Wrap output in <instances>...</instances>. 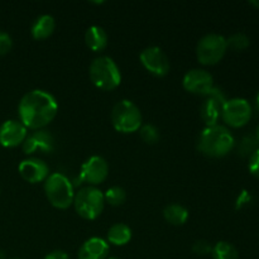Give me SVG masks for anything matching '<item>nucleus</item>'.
Here are the masks:
<instances>
[{"instance_id": "obj_9", "label": "nucleus", "mask_w": 259, "mask_h": 259, "mask_svg": "<svg viewBox=\"0 0 259 259\" xmlns=\"http://www.w3.org/2000/svg\"><path fill=\"white\" fill-rule=\"evenodd\" d=\"M139 60L143 67L157 77H164L171 68L167 55L157 46L144 48L139 55Z\"/></svg>"}, {"instance_id": "obj_15", "label": "nucleus", "mask_w": 259, "mask_h": 259, "mask_svg": "<svg viewBox=\"0 0 259 259\" xmlns=\"http://www.w3.org/2000/svg\"><path fill=\"white\" fill-rule=\"evenodd\" d=\"M20 176L29 184H39L45 182L50 176V167L45 161L39 158L23 159L18 166Z\"/></svg>"}, {"instance_id": "obj_23", "label": "nucleus", "mask_w": 259, "mask_h": 259, "mask_svg": "<svg viewBox=\"0 0 259 259\" xmlns=\"http://www.w3.org/2000/svg\"><path fill=\"white\" fill-rule=\"evenodd\" d=\"M139 136H141L142 141L147 144H156L161 138L158 128L153 124H144L139 129Z\"/></svg>"}, {"instance_id": "obj_22", "label": "nucleus", "mask_w": 259, "mask_h": 259, "mask_svg": "<svg viewBox=\"0 0 259 259\" xmlns=\"http://www.w3.org/2000/svg\"><path fill=\"white\" fill-rule=\"evenodd\" d=\"M104 200L110 206H121L126 200V192L120 186H111L104 192Z\"/></svg>"}, {"instance_id": "obj_7", "label": "nucleus", "mask_w": 259, "mask_h": 259, "mask_svg": "<svg viewBox=\"0 0 259 259\" xmlns=\"http://www.w3.org/2000/svg\"><path fill=\"white\" fill-rule=\"evenodd\" d=\"M228 50L227 38L217 33H209L199 40L196 57L201 65L212 66L223 60Z\"/></svg>"}, {"instance_id": "obj_16", "label": "nucleus", "mask_w": 259, "mask_h": 259, "mask_svg": "<svg viewBox=\"0 0 259 259\" xmlns=\"http://www.w3.org/2000/svg\"><path fill=\"white\" fill-rule=\"evenodd\" d=\"M110 245L103 238L94 237L86 240L78 249V259H108Z\"/></svg>"}, {"instance_id": "obj_33", "label": "nucleus", "mask_w": 259, "mask_h": 259, "mask_svg": "<svg viewBox=\"0 0 259 259\" xmlns=\"http://www.w3.org/2000/svg\"><path fill=\"white\" fill-rule=\"evenodd\" d=\"M257 105H258V108H259V93H258V95H257Z\"/></svg>"}, {"instance_id": "obj_27", "label": "nucleus", "mask_w": 259, "mask_h": 259, "mask_svg": "<svg viewBox=\"0 0 259 259\" xmlns=\"http://www.w3.org/2000/svg\"><path fill=\"white\" fill-rule=\"evenodd\" d=\"M13 40L8 33L0 30V56H4L12 50Z\"/></svg>"}, {"instance_id": "obj_32", "label": "nucleus", "mask_w": 259, "mask_h": 259, "mask_svg": "<svg viewBox=\"0 0 259 259\" xmlns=\"http://www.w3.org/2000/svg\"><path fill=\"white\" fill-rule=\"evenodd\" d=\"M254 137H255V139H257V142H258V144H259V125L257 126V129H255Z\"/></svg>"}, {"instance_id": "obj_19", "label": "nucleus", "mask_w": 259, "mask_h": 259, "mask_svg": "<svg viewBox=\"0 0 259 259\" xmlns=\"http://www.w3.org/2000/svg\"><path fill=\"white\" fill-rule=\"evenodd\" d=\"M105 240L109 244L123 247V245H126L132 240V229L126 224L116 223V224L111 225L109 228Z\"/></svg>"}, {"instance_id": "obj_8", "label": "nucleus", "mask_w": 259, "mask_h": 259, "mask_svg": "<svg viewBox=\"0 0 259 259\" xmlns=\"http://www.w3.org/2000/svg\"><path fill=\"white\" fill-rule=\"evenodd\" d=\"M252 114L249 101L242 98H235L227 100L225 105L223 106L222 119L232 128H242L249 123Z\"/></svg>"}, {"instance_id": "obj_20", "label": "nucleus", "mask_w": 259, "mask_h": 259, "mask_svg": "<svg viewBox=\"0 0 259 259\" xmlns=\"http://www.w3.org/2000/svg\"><path fill=\"white\" fill-rule=\"evenodd\" d=\"M163 218L171 225L180 227V225H184L189 219V210L180 204H169L164 207Z\"/></svg>"}, {"instance_id": "obj_2", "label": "nucleus", "mask_w": 259, "mask_h": 259, "mask_svg": "<svg viewBox=\"0 0 259 259\" xmlns=\"http://www.w3.org/2000/svg\"><path fill=\"white\" fill-rule=\"evenodd\" d=\"M235 146L232 132L224 125L205 126L197 139V149L210 158H222L227 156Z\"/></svg>"}, {"instance_id": "obj_21", "label": "nucleus", "mask_w": 259, "mask_h": 259, "mask_svg": "<svg viewBox=\"0 0 259 259\" xmlns=\"http://www.w3.org/2000/svg\"><path fill=\"white\" fill-rule=\"evenodd\" d=\"M212 259H239L237 248L229 242H218L212 247Z\"/></svg>"}, {"instance_id": "obj_1", "label": "nucleus", "mask_w": 259, "mask_h": 259, "mask_svg": "<svg viewBox=\"0 0 259 259\" xmlns=\"http://www.w3.org/2000/svg\"><path fill=\"white\" fill-rule=\"evenodd\" d=\"M58 113V103L55 96L45 90H32L25 94L18 105L19 121L27 129H43Z\"/></svg>"}, {"instance_id": "obj_30", "label": "nucleus", "mask_w": 259, "mask_h": 259, "mask_svg": "<svg viewBox=\"0 0 259 259\" xmlns=\"http://www.w3.org/2000/svg\"><path fill=\"white\" fill-rule=\"evenodd\" d=\"M248 201H250V196L247 194V191H243L242 195H240L239 199H238V201H237V207L239 209V207H242L243 205L247 204Z\"/></svg>"}, {"instance_id": "obj_31", "label": "nucleus", "mask_w": 259, "mask_h": 259, "mask_svg": "<svg viewBox=\"0 0 259 259\" xmlns=\"http://www.w3.org/2000/svg\"><path fill=\"white\" fill-rule=\"evenodd\" d=\"M249 4L254 7L255 9H259V0H252V2H249Z\"/></svg>"}, {"instance_id": "obj_12", "label": "nucleus", "mask_w": 259, "mask_h": 259, "mask_svg": "<svg viewBox=\"0 0 259 259\" xmlns=\"http://www.w3.org/2000/svg\"><path fill=\"white\" fill-rule=\"evenodd\" d=\"M109 175V164L101 156H91L81 167L80 180L88 182L89 186L103 184Z\"/></svg>"}, {"instance_id": "obj_18", "label": "nucleus", "mask_w": 259, "mask_h": 259, "mask_svg": "<svg viewBox=\"0 0 259 259\" xmlns=\"http://www.w3.org/2000/svg\"><path fill=\"white\" fill-rule=\"evenodd\" d=\"M108 42V33L104 30V28L99 27V25H91L90 28H88L85 33V43L91 51L101 52L106 48Z\"/></svg>"}, {"instance_id": "obj_11", "label": "nucleus", "mask_w": 259, "mask_h": 259, "mask_svg": "<svg viewBox=\"0 0 259 259\" xmlns=\"http://www.w3.org/2000/svg\"><path fill=\"white\" fill-rule=\"evenodd\" d=\"M182 86L187 93L206 96L214 89V78L210 72L202 68H194L185 73Z\"/></svg>"}, {"instance_id": "obj_29", "label": "nucleus", "mask_w": 259, "mask_h": 259, "mask_svg": "<svg viewBox=\"0 0 259 259\" xmlns=\"http://www.w3.org/2000/svg\"><path fill=\"white\" fill-rule=\"evenodd\" d=\"M43 259H70L68 254L63 250H53V252L48 253Z\"/></svg>"}, {"instance_id": "obj_10", "label": "nucleus", "mask_w": 259, "mask_h": 259, "mask_svg": "<svg viewBox=\"0 0 259 259\" xmlns=\"http://www.w3.org/2000/svg\"><path fill=\"white\" fill-rule=\"evenodd\" d=\"M227 103V98L220 89L215 88L205 96L204 103L200 108V115L206 126L218 125L219 119H222L223 106Z\"/></svg>"}, {"instance_id": "obj_34", "label": "nucleus", "mask_w": 259, "mask_h": 259, "mask_svg": "<svg viewBox=\"0 0 259 259\" xmlns=\"http://www.w3.org/2000/svg\"><path fill=\"white\" fill-rule=\"evenodd\" d=\"M108 259H120V258H118V257H108Z\"/></svg>"}, {"instance_id": "obj_3", "label": "nucleus", "mask_w": 259, "mask_h": 259, "mask_svg": "<svg viewBox=\"0 0 259 259\" xmlns=\"http://www.w3.org/2000/svg\"><path fill=\"white\" fill-rule=\"evenodd\" d=\"M89 76L94 85L104 91H111L121 82V72L115 61L109 56L94 58L89 67Z\"/></svg>"}, {"instance_id": "obj_6", "label": "nucleus", "mask_w": 259, "mask_h": 259, "mask_svg": "<svg viewBox=\"0 0 259 259\" xmlns=\"http://www.w3.org/2000/svg\"><path fill=\"white\" fill-rule=\"evenodd\" d=\"M73 206L76 212L85 220H95L103 212L105 206L104 192L98 187L86 186L75 192Z\"/></svg>"}, {"instance_id": "obj_35", "label": "nucleus", "mask_w": 259, "mask_h": 259, "mask_svg": "<svg viewBox=\"0 0 259 259\" xmlns=\"http://www.w3.org/2000/svg\"><path fill=\"white\" fill-rule=\"evenodd\" d=\"M13 259H20V258H13Z\"/></svg>"}, {"instance_id": "obj_14", "label": "nucleus", "mask_w": 259, "mask_h": 259, "mask_svg": "<svg viewBox=\"0 0 259 259\" xmlns=\"http://www.w3.org/2000/svg\"><path fill=\"white\" fill-rule=\"evenodd\" d=\"M28 129L19 120L4 121L0 125V144L5 148H14L24 143Z\"/></svg>"}, {"instance_id": "obj_13", "label": "nucleus", "mask_w": 259, "mask_h": 259, "mask_svg": "<svg viewBox=\"0 0 259 259\" xmlns=\"http://www.w3.org/2000/svg\"><path fill=\"white\" fill-rule=\"evenodd\" d=\"M55 149V138L46 129H38L28 134L23 143V152L25 154H34L37 152L43 154L52 153Z\"/></svg>"}, {"instance_id": "obj_25", "label": "nucleus", "mask_w": 259, "mask_h": 259, "mask_svg": "<svg viewBox=\"0 0 259 259\" xmlns=\"http://www.w3.org/2000/svg\"><path fill=\"white\" fill-rule=\"evenodd\" d=\"M258 142L254 136H247L242 139L239 146V154L243 157H250L255 149H258Z\"/></svg>"}, {"instance_id": "obj_5", "label": "nucleus", "mask_w": 259, "mask_h": 259, "mask_svg": "<svg viewBox=\"0 0 259 259\" xmlns=\"http://www.w3.org/2000/svg\"><path fill=\"white\" fill-rule=\"evenodd\" d=\"M110 120L114 129L119 133H136L142 126V113L131 100H120L113 106Z\"/></svg>"}, {"instance_id": "obj_4", "label": "nucleus", "mask_w": 259, "mask_h": 259, "mask_svg": "<svg viewBox=\"0 0 259 259\" xmlns=\"http://www.w3.org/2000/svg\"><path fill=\"white\" fill-rule=\"evenodd\" d=\"M45 194L53 207L66 210L73 204L75 190L65 175L55 172L50 174L45 181Z\"/></svg>"}, {"instance_id": "obj_24", "label": "nucleus", "mask_w": 259, "mask_h": 259, "mask_svg": "<svg viewBox=\"0 0 259 259\" xmlns=\"http://www.w3.org/2000/svg\"><path fill=\"white\" fill-rule=\"evenodd\" d=\"M250 45V40L248 38V35H245L244 33H235V34L230 35L227 39V46L228 48H232L234 51H243L247 50Z\"/></svg>"}, {"instance_id": "obj_17", "label": "nucleus", "mask_w": 259, "mask_h": 259, "mask_svg": "<svg viewBox=\"0 0 259 259\" xmlns=\"http://www.w3.org/2000/svg\"><path fill=\"white\" fill-rule=\"evenodd\" d=\"M56 29V20L52 15L43 14L39 15L34 23L32 24V29H30V34L35 40H43L47 39L48 37L53 34Z\"/></svg>"}, {"instance_id": "obj_26", "label": "nucleus", "mask_w": 259, "mask_h": 259, "mask_svg": "<svg viewBox=\"0 0 259 259\" xmlns=\"http://www.w3.org/2000/svg\"><path fill=\"white\" fill-rule=\"evenodd\" d=\"M191 249L196 255H207V254H211L212 245L210 244L207 240L200 239V240H196V242L192 244Z\"/></svg>"}, {"instance_id": "obj_28", "label": "nucleus", "mask_w": 259, "mask_h": 259, "mask_svg": "<svg viewBox=\"0 0 259 259\" xmlns=\"http://www.w3.org/2000/svg\"><path fill=\"white\" fill-rule=\"evenodd\" d=\"M248 168H249V172L253 176L259 177V148L255 149L252 156L249 157Z\"/></svg>"}]
</instances>
